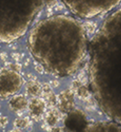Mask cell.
<instances>
[{
  "mask_svg": "<svg viewBox=\"0 0 121 132\" xmlns=\"http://www.w3.org/2000/svg\"><path fill=\"white\" fill-rule=\"evenodd\" d=\"M28 46L33 57L49 73L65 77L79 68L87 40L78 21L56 15L41 21L31 30Z\"/></svg>",
  "mask_w": 121,
  "mask_h": 132,
  "instance_id": "cell-1",
  "label": "cell"
},
{
  "mask_svg": "<svg viewBox=\"0 0 121 132\" xmlns=\"http://www.w3.org/2000/svg\"><path fill=\"white\" fill-rule=\"evenodd\" d=\"M45 0H0V42L10 43L25 34Z\"/></svg>",
  "mask_w": 121,
  "mask_h": 132,
  "instance_id": "cell-2",
  "label": "cell"
},
{
  "mask_svg": "<svg viewBox=\"0 0 121 132\" xmlns=\"http://www.w3.org/2000/svg\"><path fill=\"white\" fill-rule=\"evenodd\" d=\"M76 16L91 18L110 11L121 0H61Z\"/></svg>",
  "mask_w": 121,
  "mask_h": 132,
  "instance_id": "cell-3",
  "label": "cell"
},
{
  "mask_svg": "<svg viewBox=\"0 0 121 132\" xmlns=\"http://www.w3.org/2000/svg\"><path fill=\"white\" fill-rule=\"evenodd\" d=\"M23 85V81L18 72L3 69L0 71V97H9L18 93Z\"/></svg>",
  "mask_w": 121,
  "mask_h": 132,
  "instance_id": "cell-4",
  "label": "cell"
},
{
  "mask_svg": "<svg viewBox=\"0 0 121 132\" xmlns=\"http://www.w3.org/2000/svg\"><path fill=\"white\" fill-rule=\"evenodd\" d=\"M66 129L70 131H85L88 127V122L85 114L79 110L70 111L64 122Z\"/></svg>",
  "mask_w": 121,
  "mask_h": 132,
  "instance_id": "cell-5",
  "label": "cell"
},
{
  "mask_svg": "<svg viewBox=\"0 0 121 132\" xmlns=\"http://www.w3.org/2000/svg\"><path fill=\"white\" fill-rule=\"evenodd\" d=\"M59 108L63 112H70L74 106V95L70 90L64 91L59 96Z\"/></svg>",
  "mask_w": 121,
  "mask_h": 132,
  "instance_id": "cell-6",
  "label": "cell"
},
{
  "mask_svg": "<svg viewBox=\"0 0 121 132\" xmlns=\"http://www.w3.org/2000/svg\"><path fill=\"white\" fill-rule=\"evenodd\" d=\"M29 110L30 115L34 118H40L43 116L45 109L46 104L44 100L41 98H33L29 103Z\"/></svg>",
  "mask_w": 121,
  "mask_h": 132,
  "instance_id": "cell-7",
  "label": "cell"
},
{
  "mask_svg": "<svg viewBox=\"0 0 121 132\" xmlns=\"http://www.w3.org/2000/svg\"><path fill=\"white\" fill-rule=\"evenodd\" d=\"M29 105L27 99L23 95H16L9 101V106L12 111L19 112L25 110Z\"/></svg>",
  "mask_w": 121,
  "mask_h": 132,
  "instance_id": "cell-8",
  "label": "cell"
},
{
  "mask_svg": "<svg viewBox=\"0 0 121 132\" xmlns=\"http://www.w3.org/2000/svg\"><path fill=\"white\" fill-rule=\"evenodd\" d=\"M119 130H121L120 126L116 124L112 125V123H106V125H103V127H101L98 124H96L95 126L88 127L86 129V130L89 131H118Z\"/></svg>",
  "mask_w": 121,
  "mask_h": 132,
  "instance_id": "cell-9",
  "label": "cell"
},
{
  "mask_svg": "<svg viewBox=\"0 0 121 132\" xmlns=\"http://www.w3.org/2000/svg\"><path fill=\"white\" fill-rule=\"evenodd\" d=\"M41 87L38 82H36L33 81H30L26 85V93L29 96L33 97H37L41 93Z\"/></svg>",
  "mask_w": 121,
  "mask_h": 132,
  "instance_id": "cell-10",
  "label": "cell"
},
{
  "mask_svg": "<svg viewBox=\"0 0 121 132\" xmlns=\"http://www.w3.org/2000/svg\"><path fill=\"white\" fill-rule=\"evenodd\" d=\"M59 119V113L56 110H51L47 113L46 122L49 126H55Z\"/></svg>",
  "mask_w": 121,
  "mask_h": 132,
  "instance_id": "cell-11",
  "label": "cell"
},
{
  "mask_svg": "<svg viewBox=\"0 0 121 132\" xmlns=\"http://www.w3.org/2000/svg\"><path fill=\"white\" fill-rule=\"evenodd\" d=\"M29 123V120L26 118L23 119H16L14 121V126L18 128H25L27 127Z\"/></svg>",
  "mask_w": 121,
  "mask_h": 132,
  "instance_id": "cell-12",
  "label": "cell"
},
{
  "mask_svg": "<svg viewBox=\"0 0 121 132\" xmlns=\"http://www.w3.org/2000/svg\"><path fill=\"white\" fill-rule=\"evenodd\" d=\"M7 123L6 117H0V127H5Z\"/></svg>",
  "mask_w": 121,
  "mask_h": 132,
  "instance_id": "cell-13",
  "label": "cell"
}]
</instances>
